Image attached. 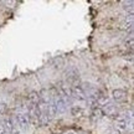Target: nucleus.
<instances>
[{"mask_svg":"<svg viewBox=\"0 0 134 134\" xmlns=\"http://www.w3.org/2000/svg\"><path fill=\"white\" fill-rule=\"evenodd\" d=\"M0 134H6V132H5V128H4V125H3V123H0Z\"/></svg>","mask_w":134,"mask_h":134,"instance_id":"nucleus-11","label":"nucleus"},{"mask_svg":"<svg viewBox=\"0 0 134 134\" xmlns=\"http://www.w3.org/2000/svg\"><path fill=\"white\" fill-rule=\"evenodd\" d=\"M15 119H16V125H19V128L21 130H24V132H26V130L29 129V119H27V117L25 114H23L21 112H19V113H16V115H15Z\"/></svg>","mask_w":134,"mask_h":134,"instance_id":"nucleus-3","label":"nucleus"},{"mask_svg":"<svg viewBox=\"0 0 134 134\" xmlns=\"http://www.w3.org/2000/svg\"><path fill=\"white\" fill-rule=\"evenodd\" d=\"M27 119L30 123L34 125H38V118H37V105H38V92L31 91L27 94Z\"/></svg>","mask_w":134,"mask_h":134,"instance_id":"nucleus-1","label":"nucleus"},{"mask_svg":"<svg viewBox=\"0 0 134 134\" xmlns=\"http://www.w3.org/2000/svg\"><path fill=\"white\" fill-rule=\"evenodd\" d=\"M127 125H128V122H127V119H124V118H117L114 122L115 129L119 130V132H123V130L127 129Z\"/></svg>","mask_w":134,"mask_h":134,"instance_id":"nucleus-6","label":"nucleus"},{"mask_svg":"<svg viewBox=\"0 0 134 134\" xmlns=\"http://www.w3.org/2000/svg\"><path fill=\"white\" fill-rule=\"evenodd\" d=\"M3 123V125H4V128H5V132H6V134L8 133H11L13 132V129H14V122H13V119H5L4 122H1Z\"/></svg>","mask_w":134,"mask_h":134,"instance_id":"nucleus-7","label":"nucleus"},{"mask_svg":"<svg viewBox=\"0 0 134 134\" xmlns=\"http://www.w3.org/2000/svg\"><path fill=\"white\" fill-rule=\"evenodd\" d=\"M65 78L66 82L63 83L65 86L70 90V88H75V87L81 86V76H80V71L76 67H70L65 73Z\"/></svg>","mask_w":134,"mask_h":134,"instance_id":"nucleus-2","label":"nucleus"},{"mask_svg":"<svg viewBox=\"0 0 134 134\" xmlns=\"http://www.w3.org/2000/svg\"><path fill=\"white\" fill-rule=\"evenodd\" d=\"M66 134H73V133H72V132H70V133H66Z\"/></svg>","mask_w":134,"mask_h":134,"instance_id":"nucleus-13","label":"nucleus"},{"mask_svg":"<svg viewBox=\"0 0 134 134\" xmlns=\"http://www.w3.org/2000/svg\"><path fill=\"white\" fill-rule=\"evenodd\" d=\"M112 96H113V99L115 102H118V103H123L125 100L128 99V92L124 91V90H114V91L112 92Z\"/></svg>","mask_w":134,"mask_h":134,"instance_id":"nucleus-4","label":"nucleus"},{"mask_svg":"<svg viewBox=\"0 0 134 134\" xmlns=\"http://www.w3.org/2000/svg\"><path fill=\"white\" fill-rule=\"evenodd\" d=\"M123 5H124L123 8L127 11H129V14H133V1H124Z\"/></svg>","mask_w":134,"mask_h":134,"instance_id":"nucleus-9","label":"nucleus"},{"mask_svg":"<svg viewBox=\"0 0 134 134\" xmlns=\"http://www.w3.org/2000/svg\"><path fill=\"white\" fill-rule=\"evenodd\" d=\"M102 112H103V114H107L109 117H118V108L109 102L104 103V105L102 107Z\"/></svg>","mask_w":134,"mask_h":134,"instance_id":"nucleus-5","label":"nucleus"},{"mask_svg":"<svg viewBox=\"0 0 134 134\" xmlns=\"http://www.w3.org/2000/svg\"><path fill=\"white\" fill-rule=\"evenodd\" d=\"M10 134H20L19 133V129H13V132H11Z\"/></svg>","mask_w":134,"mask_h":134,"instance_id":"nucleus-12","label":"nucleus"},{"mask_svg":"<svg viewBox=\"0 0 134 134\" xmlns=\"http://www.w3.org/2000/svg\"><path fill=\"white\" fill-rule=\"evenodd\" d=\"M6 108H8L6 103H4V102H0V115H3L5 112H6Z\"/></svg>","mask_w":134,"mask_h":134,"instance_id":"nucleus-10","label":"nucleus"},{"mask_svg":"<svg viewBox=\"0 0 134 134\" xmlns=\"http://www.w3.org/2000/svg\"><path fill=\"white\" fill-rule=\"evenodd\" d=\"M71 113H72V115L78 117V115H81L82 113H83V109L80 108V107H77V105H73V107H72V109H71Z\"/></svg>","mask_w":134,"mask_h":134,"instance_id":"nucleus-8","label":"nucleus"}]
</instances>
